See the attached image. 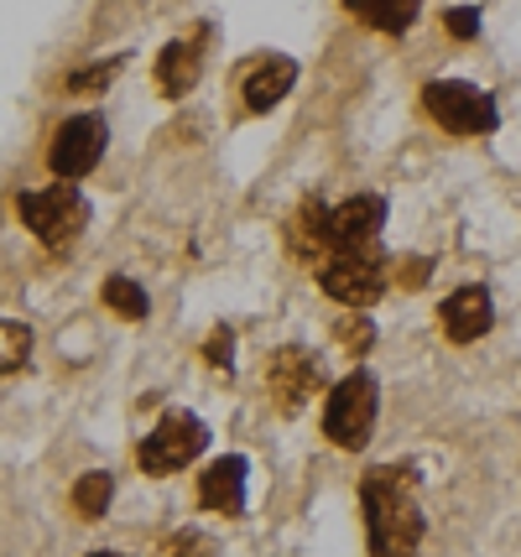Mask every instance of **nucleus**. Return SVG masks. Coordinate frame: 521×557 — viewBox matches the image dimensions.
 Returning a JSON list of instances; mask_svg holds the SVG:
<instances>
[{"label": "nucleus", "mask_w": 521, "mask_h": 557, "mask_svg": "<svg viewBox=\"0 0 521 557\" xmlns=\"http://www.w3.org/2000/svg\"><path fill=\"white\" fill-rule=\"evenodd\" d=\"M157 557H220V547H214V536L203 532H173L157 547Z\"/></svg>", "instance_id": "a211bd4d"}, {"label": "nucleus", "mask_w": 521, "mask_h": 557, "mask_svg": "<svg viewBox=\"0 0 521 557\" xmlns=\"http://www.w3.org/2000/svg\"><path fill=\"white\" fill-rule=\"evenodd\" d=\"M293 84H298V63H293V58H282V52H272L266 63H256V69L246 73V104L256 110V115H266L272 104L287 99Z\"/></svg>", "instance_id": "ddd939ff"}, {"label": "nucleus", "mask_w": 521, "mask_h": 557, "mask_svg": "<svg viewBox=\"0 0 521 557\" xmlns=\"http://www.w3.org/2000/svg\"><path fill=\"white\" fill-rule=\"evenodd\" d=\"M334 339L345 344L349 355H365V349H371V339H375L371 318H365V313H349V318H339V323H334Z\"/></svg>", "instance_id": "6ab92c4d"}, {"label": "nucleus", "mask_w": 521, "mask_h": 557, "mask_svg": "<svg viewBox=\"0 0 521 557\" xmlns=\"http://www.w3.org/2000/svg\"><path fill=\"white\" fill-rule=\"evenodd\" d=\"M16 209H22V224L48 250H69L84 235V224H89V203H84L74 183H52L42 194H22Z\"/></svg>", "instance_id": "7ed1b4c3"}, {"label": "nucleus", "mask_w": 521, "mask_h": 557, "mask_svg": "<svg viewBox=\"0 0 521 557\" xmlns=\"http://www.w3.org/2000/svg\"><path fill=\"white\" fill-rule=\"evenodd\" d=\"M230 349H235V339H230V334L220 329V334L209 339V349H203V355H209V364H224V360H230Z\"/></svg>", "instance_id": "5701e85b"}, {"label": "nucleus", "mask_w": 521, "mask_h": 557, "mask_svg": "<svg viewBox=\"0 0 521 557\" xmlns=\"http://www.w3.org/2000/svg\"><path fill=\"white\" fill-rule=\"evenodd\" d=\"M319 287L334 302H345L349 313H365L386 292V261L375 250H339V256H328L319 267Z\"/></svg>", "instance_id": "39448f33"}, {"label": "nucleus", "mask_w": 521, "mask_h": 557, "mask_svg": "<svg viewBox=\"0 0 521 557\" xmlns=\"http://www.w3.org/2000/svg\"><path fill=\"white\" fill-rule=\"evenodd\" d=\"M89 557H125V553H89Z\"/></svg>", "instance_id": "b1692460"}, {"label": "nucleus", "mask_w": 521, "mask_h": 557, "mask_svg": "<svg viewBox=\"0 0 521 557\" xmlns=\"http://www.w3.org/2000/svg\"><path fill=\"white\" fill-rule=\"evenodd\" d=\"M115 69H121V63H104V69L74 73V78H69V89H74V95H84V89H104V84H110V78H115Z\"/></svg>", "instance_id": "4be33fe9"}, {"label": "nucleus", "mask_w": 521, "mask_h": 557, "mask_svg": "<svg viewBox=\"0 0 521 557\" xmlns=\"http://www.w3.org/2000/svg\"><path fill=\"white\" fill-rule=\"evenodd\" d=\"M345 5L355 16H365L375 32H386V37H401L422 11V0H345Z\"/></svg>", "instance_id": "2eb2a0df"}, {"label": "nucleus", "mask_w": 521, "mask_h": 557, "mask_svg": "<svg viewBox=\"0 0 521 557\" xmlns=\"http://www.w3.org/2000/svg\"><path fill=\"white\" fill-rule=\"evenodd\" d=\"M287 245H293V256L308 261V267H323V261L334 256V240H328V209H323L319 198H302L298 214L287 219Z\"/></svg>", "instance_id": "f8f14e48"}, {"label": "nucleus", "mask_w": 521, "mask_h": 557, "mask_svg": "<svg viewBox=\"0 0 521 557\" xmlns=\"http://www.w3.org/2000/svg\"><path fill=\"white\" fill-rule=\"evenodd\" d=\"M360 506H365V532H371L375 557H418L427 521H422L418 490L401 469H371L360 485Z\"/></svg>", "instance_id": "f257e3e1"}, {"label": "nucleus", "mask_w": 521, "mask_h": 557, "mask_svg": "<svg viewBox=\"0 0 521 557\" xmlns=\"http://www.w3.org/2000/svg\"><path fill=\"white\" fill-rule=\"evenodd\" d=\"M422 104H427V115L454 131V136H491L496 131V99L485 95V89H474V84H459V78H438V84H427L422 89Z\"/></svg>", "instance_id": "20e7f679"}, {"label": "nucleus", "mask_w": 521, "mask_h": 557, "mask_svg": "<svg viewBox=\"0 0 521 557\" xmlns=\"http://www.w3.org/2000/svg\"><path fill=\"white\" fill-rule=\"evenodd\" d=\"M438 323H444V334L454 344H474L491 334V323H496V308H491V292L485 287H459L444 297V308H438Z\"/></svg>", "instance_id": "9d476101"}, {"label": "nucleus", "mask_w": 521, "mask_h": 557, "mask_svg": "<svg viewBox=\"0 0 521 557\" xmlns=\"http://www.w3.org/2000/svg\"><path fill=\"white\" fill-rule=\"evenodd\" d=\"M104 141H110V131H104L100 115H74V121L58 125V136H52V146H48V168L58 172L63 183H74V177L100 168Z\"/></svg>", "instance_id": "0eeeda50"}, {"label": "nucleus", "mask_w": 521, "mask_h": 557, "mask_svg": "<svg viewBox=\"0 0 521 557\" xmlns=\"http://www.w3.org/2000/svg\"><path fill=\"white\" fill-rule=\"evenodd\" d=\"M444 26L459 37V42H474V37H480V11H470V5H454V11L444 16Z\"/></svg>", "instance_id": "412c9836"}, {"label": "nucleus", "mask_w": 521, "mask_h": 557, "mask_svg": "<svg viewBox=\"0 0 521 557\" xmlns=\"http://www.w3.org/2000/svg\"><path fill=\"white\" fill-rule=\"evenodd\" d=\"M199 73H203L199 42H168L162 58H157V89L168 99H183L194 84H199Z\"/></svg>", "instance_id": "4468645a"}, {"label": "nucleus", "mask_w": 521, "mask_h": 557, "mask_svg": "<svg viewBox=\"0 0 521 557\" xmlns=\"http://www.w3.org/2000/svg\"><path fill=\"white\" fill-rule=\"evenodd\" d=\"M199 506L220 510V516H240L246 510V459H214L199 474Z\"/></svg>", "instance_id": "9b49d317"}, {"label": "nucleus", "mask_w": 521, "mask_h": 557, "mask_svg": "<svg viewBox=\"0 0 521 557\" xmlns=\"http://www.w3.org/2000/svg\"><path fill=\"white\" fill-rule=\"evenodd\" d=\"M375 412H381V386H375V375L365 370H355L345 375L339 386L328 391V407H323V433L334 448H365L371 443V428H375Z\"/></svg>", "instance_id": "f03ea898"}, {"label": "nucleus", "mask_w": 521, "mask_h": 557, "mask_svg": "<svg viewBox=\"0 0 521 557\" xmlns=\"http://www.w3.org/2000/svg\"><path fill=\"white\" fill-rule=\"evenodd\" d=\"M26 349H32V329L26 323H5V375H16V364H26Z\"/></svg>", "instance_id": "aec40b11"}, {"label": "nucleus", "mask_w": 521, "mask_h": 557, "mask_svg": "<svg viewBox=\"0 0 521 557\" xmlns=\"http://www.w3.org/2000/svg\"><path fill=\"white\" fill-rule=\"evenodd\" d=\"M209 448V428H203L194 412H168L157 428L147 433V443L136 448V459L147 474H173V469H188Z\"/></svg>", "instance_id": "423d86ee"}, {"label": "nucleus", "mask_w": 521, "mask_h": 557, "mask_svg": "<svg viewBox=\"0 0 521 557\" xmlns=\"http://www.w3.org/2000/svg\"><path fill=\"white\" fill-rule=\"evenodd\" d=\"M110 495H115V480L104 474V469H89V474H78L74 490H69V506H74L78 521H100L104 510H110Z\"/></svg>", "instance_id": "dca6fc26"}, {"label": "nucleus", "mask_w": 521, "mask_h": 557, "mask_svg": "<svg viewBox=\"0 0 521 557\" xmlns=\"http://www.w3.org/2000/svg\"><path fill=\"white\" fill-rule=\"evenodd\" d=\"M104 308H115L121 318H147V292L136 287L131 276H110L104 282Z\"/></svg>", "instance_id": "f3484780"}, {"label": "nucleus", "mask_w": 521, "mask_h": 557, "mask_svg": "<svg viewBox=\"0 0 521 557\" xmlns=\"http://www.w3.org/2000/svg\"><path fill=\"white\" fill-rule=\"evenodd\" d=\"M386 224V203L375 194L345 198L339 209H328V240H334V256L339 250H375V235Z\"/></svg>", "instance_id": "1a4fd4ad"}, {"label": "nucleus", "mask_w": 521, "mask_h": 557, "mask_svg": "<svg viewBox=\"0 0 521 557\" xmlns=\"http://www.w3.org/2000/svg\"><path fill=\"white\" fill-rule=\"evenodd\" d=\"M323 386V364L308 355V349H298V344H287V349H276L272 360H266V391H272L276 412H298L302 401L313 396V391Z\"/></svg>", "instance_id": "6e6552de"}]
</instances>
